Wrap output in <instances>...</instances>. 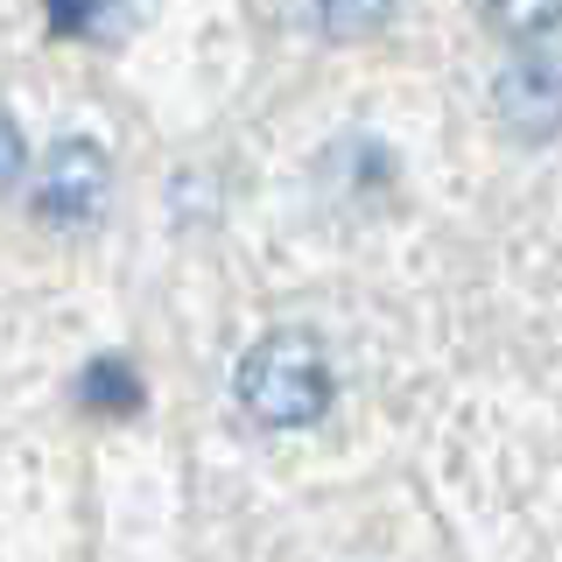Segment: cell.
Masks as SVG:
<instances>
[{
    "label": "cell",
    "mask_w": 562,
    "mask_h": 562,
    "mask_svg": "<svg viewBox=\"0 0 562 562\" xmlns=\"http://www.w3.org/2000/svg\"><path fill=\"white\" fill-rule=\"evenodd\" d=\"M233 394L260 429H303L330 408V359L303 330H268L260 345H246Z\"/></svg>",
    "instance_id": "1"
},
{
    "label": "cell",
    "mask_w": 562,
    "mask_h": 562,
    "mask_svg": "<svg viewBox=\"0 0 562 562\" xmlns=\"http://www.w3.org/2000/svg\"><path fill=\"white\" fill-rule=\"evenodd\" d=\"M105 148L99 140H57V148L43 155V169H35V211H43L49 225H78L92 218L99 198H105Z\"/></svg>",
    "instance_id": "2"
},
{
    "label": "cell",
    "mask_w": 562,
    "mask_h": 562,
    "mask_svg": "<svg viewBox=\"0 0 562 562\" xmlns=\"http://www.w3.org/2000/svg\"><path fill=\"white\" fill-rule=\"evenodd\" d=\"M492 105L520 140H555L562 134V57H514L492 85Z\"/></svg>",
    "instance_id": "3"
},
{
    "label": "cell",
    "mask_w": 562,
    "mask_h": 562,
    "mask_svg": "<svg viewBox=\"0 0 562 562\" xmlns=\"http://www.w3.org/2000/svg\"><path fill=\"white\" fill-rule=\"evenodd\" d=\"M78 394H85V408L92 415H134L140 401H148V386H140V373L127 359H92L85 366V380H78Z\"/></svg>",
    "instance_id": "4"
},
{
    "label": "cell",
    "mask_w": 562,
    "mask_h": 562,
    "mask_svg": "<svg viewBox=\"0 0 562 562\" xmlns=\"http://www.w3.org/2000/svg\"><path fill=\"white\" fill-rule=\"evenodd\" d=\"M479 14L506 43H541L549 29H562V0H479Z\"/></svg>",
    "instance_id": "5"
},
{
    "label": "cell",
    "mask_w": 562,
    "mask_h": 562,
    "mask_svg": "<svg viewBox=\"0 0 562 562\" xmlns=\"http://www.w3.org/2000/svg\"><path fill=\"white\" fill-rule=\"evenodd\" d=\"M386 14H394V0H310V22L324 35H338V43H351V35H373Z\"/></svg>",
    "instance_id": "6"
},
{
    "label": "cell",
    "mask_w": 562,
    "mask_h": 562,
    "mask_svg": "<svg viewBox=\"0 0 562 562\" xmlns=\"http://www.w3.org/2000/svg\"><path fill=\"white\" fill-rule=\"evenodd\" d=\"M105 8H113V0H49V29H57V35H99V43H113L120 22Z\"/></svg>",
    "instance_id": "7"
},
{
    "label": "cell",
    "mask_w": 562,
    "mask_h": 562,
    "mask_svg": "<svg viewBox=\"0 0 562 562\" xmlns=\"http://www.w3.org/2000/svg\"><path fill=\"white\" fill-rule=\"evenodd\" d=\"M14 176H22V134H14V120L0 113V190H8Z\"/></svg>",
    "instance_id": "8"
}]
</instances>
